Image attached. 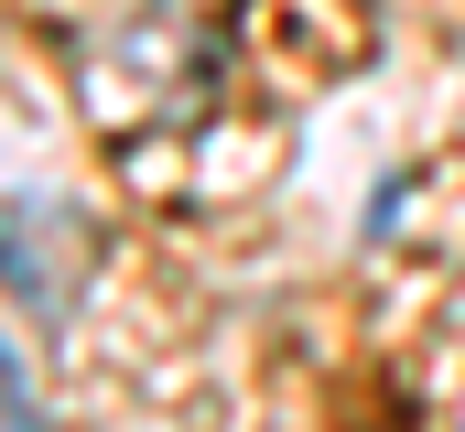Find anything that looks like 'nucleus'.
<instances>
[{
	"label": "nucleus",
	"instance_id": "obj_2",
	"mask_svg": "<svg viewBox=\"0 0 465 432\" xmlns=\"http://www.w3.org/2000/svg\"><path fill=\"white\" fill-rule=\"evenodd\" d=\"M0 432H44V389H33V368L0 346Z\"/></svg>",
	"mask_w": 465,
	"mask_h": 432
},
{
	"label": "nucleus",
	"instance_id": "obj_1",
	"mask_svg": "<svg viewBox=\"0 0 465 432\" xmlns=\"http://www.w3.org/2000/svg\"><path fill=\"white\" fill-rule=\"evenodd\" d=\"M76 281H87V227H76V206L0 195V292H11V303H33L44 324H65Z\"/></svg>",
	"mask_w": 465,
	"mask_h": 432
}]
</instances>
